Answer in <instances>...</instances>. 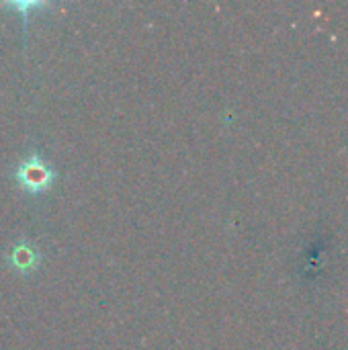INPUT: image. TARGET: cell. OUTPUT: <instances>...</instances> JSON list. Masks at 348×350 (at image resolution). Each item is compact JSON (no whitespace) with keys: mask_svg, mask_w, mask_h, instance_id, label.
<instances>
[{"mask_svg":"<svg viewBox=\"0 0 348 350\" xmlns=\"http://www.w3.org/2000/svg\"><path fill=\"white\" fill-rule=\"evenodd\" d=\"M14 180L18 183V187L31 195H37L41 191H45L51 180H53V170L47 162H43L35 152L27 158H23L14 172H12Z\"/></svg>","mask_w":348,"mask_h":350,"instance_id":"obj_1","label":"cell"},{"mask_svg":"<svg viewBox=\"0 0 348 350\" xmlns=\"http://www.w3.org/2000/svg\"><path fill=\"white\" fill-rule=\"evenodd\" d=\"M8 265L16 273H31L39 265V252L31 242H18L8 252Z\"/></svg>","mask_w":348,"mask_h":350,"instance_id":"obj_2","label":"cell"}]
</instances>
